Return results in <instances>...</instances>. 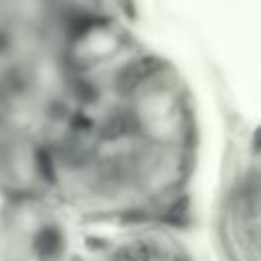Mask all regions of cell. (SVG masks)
<instances>
[{
    "instance_id": "cell-1",
    "label": "cell",
    "mask_w": 261,
    "mask_h": 261,
    "mask_svg": "<svg viewBox=\"0 0 261 261\" xmlns=\"http://www.w3.org/2000/svg\"><path fill=\"white\" fill-rule=\"evenodd\" d=\"M155 61L153 59H141V61H137V63H130V65H126L120 73H118V77H116V88H118V92H130L133 88H137L145 77H149L159 65H153Z\"/></svg>"
},
{
    "instance_id": "cell-2",
    "label": "cell",
    "mask_w": 261,
    "mask_h": 261,
    "mask_svg": "<svg viewBox=\"0 0 261 261\" xmlns=\"http://www.w3.org/2000/svg\"><path fill=\"white\" fill-rule=\"evenodd\" d=\"M124 259L126 261H151V251L143 243H133L124 249Z\"/></svg>"
},
{
    "instance_id": "cell-3",
    "label": "cell",
    "mask_w": 261,
    "mask_h": 261,
    "mask_svg": "<svg viewBox=\"0 0 261 261\" xmlns=\"http://www.w3.org/2000/svg\"><path fill=\"white\" fill-rule=\"evenodd\" d=\"M253 145H255V149L259 151L261 149V126L257 128V133H255V139H253Z\"/></svg>"
}]
</instances>
